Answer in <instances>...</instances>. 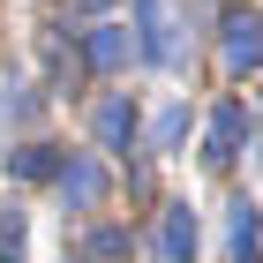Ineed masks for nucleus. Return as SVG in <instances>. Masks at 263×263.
<instances>
[{"label":"nucleus","instance_id":"obj_12","mask_svg":"<svg viewBox=\"0 0 263 263\" xmlns=\"http://www.w3.org/2000/svg\"><path fill=\"white\" fill-rule=\"evenodd\" d=\"M15 256H23V218L8 211V218H0V263H15Z\"/></svg>","mask_w":263,"mask_h":263},{"label":"nucleus","instance_id":"obj_9","mask_svg":"<svg viewBox=\"0 0 263 263\" xmlns=\"http://www.w3.org/2000/svg\"><path fill=\"white\" fill-rule=\"evenodd\" d=\"M83 61L98 68V76H105V68H121V61H128V30H90V45H83Z\"/></svg>","mask_w":263,"mask_h":263},{"label":"nucleus","instance_id":"obj_10","mask_svg":"<svg viewBox=\"0 0 263 263\" xmlns=\"http://www.w3.org/2000/svg\"><path fill=\"white\" fill-rule=\"evenodd\" d=\"M181 136H188V105H165V113H158V128H151V143H158V151H173Z\"/></svg>","mask_w":263,"mask_h":263},{"label":"nucleus","instance_id":"obj_1","mask_svg":"<svg viewBox=\"0 0 263 263\" xmlns=\"http://www.w3.org/2000/svg\"><path fill=\"white\" fill-rule=\"evenodd\" d=\"M136 45H143L151 68L181 61V30H173V8H165V0H136Z\"/></svg>","mask_w":263,"mask_h":263},{"label":"nucleus","instance_id":"obj_8","mask_svg":"<svg viewBox=\"0 0 263 263\" xmlns=\"http://www.w3.org/2000/svg\"><path fill=\"white\" fill-rule=\"evenodd\" d=\"M256 233H263V226H256V211H248V203H233V218H226V256H233V263H248V256H256Z\"/></svg>","mask_w":263,"mask_h":263},{"label":"nucleus","instance_id":"obj_5","mask_svg":"<svg viewBox=\"0 0 263 263\" xmlns=\"http://www.w3.org/2000/svg\"><path fill=\"white\" fill-rule=\"evenodd\" d=\"M226 68H263V15L226 23Z\"/></svg>","mask_w":263,"mask_h":263},{"label":"nucleus","instance_id":"obj_3","mask_svg":"<svg viewBox=\"0 0 263 263\" xmlns=\"http://www.w3.org/2000/svg\"><path fill=\"white\" fill-rule=\"evenodd\" d=\"M158 248H165V263H188V256H196V211H188V203H165Z\"/></svg>","mask_w":263,"mask_h":263},{"label":"nucleus","instance_id":"obj_4","mask_svg":"<svg viewBox=\"0 0 263 263\" xmlns=\"http://www.w3.org/2000/svg\"><path fill=\"white\" fill-rule=\"evenodd\" d=\"M90 128H98V143H105V151H128V143H136V105H128V98H98Z\"/></svg>","mask_w":263,"mask_h":263},{"label":"nucleus","instance_id":"obj_11","mask_svg":"<svg viewBox=\"0 0 263 263\" xmlns=\"http://www.w3.org/2000/svg\"><path fill=\"white\" fill-rule=\"evenodd\" d=\"M83 248H90L98 263H113V256H128V233H121V226H98V233H90Z\"/></svg>","mask_w":263,"mask_h":263},{"label":"nucleus","instance_id":"obj_7","mask_svg":"<svg viewBox=\"0 0 263 263\" xmlns=\"http://www.w3.org/2000/svg\"><path fill=\"white\" fill-rule=\"evenodd\" d=\"M211 165H233L241 158V105H218V121H211V151H203Z\"/></svg>","mask_w":263,"mask_h":263},{"label":"nucleus","instance_id":"obj_6","mask_svg":"<svg viewBox=\"0 0 263 263\" xmlns=\"http://www.w3.org/2000/svg\"><path fill=\"white\" fill-rule=\"evenodd\" d=\"M61 151H53V143H23V151H8V173H15V181H53V173H61Z\"/></svg>","mask_w":263,"mask_h":263},{"label":"nucleus","instance_id":"obj_2","mask_svg":"<svg viewBox=\"0 0 263 263\" xmlns=\"http://www.w3.org/2000/svg\"><path fill=\"white\" fill-rule=\"evenodd\" d=\"M53 181H61V196L76 203V211H98V203H105V165L98 158H68Z\"/></svg>","mask_w":263,"mask_h":263},{"label":"nucleus","instance_id":"obj_13","mask_svg":"<svg viewBox=\"0 0 263 263\" xmlns=\"http://www.w3.org/2000/svg\"><path fill=\"white\" fill-rule=\"evenodd\" d=\"M83 8H105V0H83Z\"/></svg>","mask_w":263,"mask_h":263}]
</instances>
